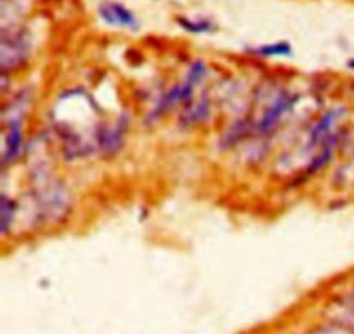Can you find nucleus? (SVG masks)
Returning a JSON list of instances; mask_svg holds the SVG:
<instances>
[{"instance_id": "obj_1", "label": "nucleus", "mask_w": 354, "mask_h": 334, "mask_svg": "<svg viewBox=\"0 0 354 334\" xmlns=\"http://www.w3.org/2000/svg\"><path fill=\"white\" fill-rule=\"evenodd\" d=\"M32 194L39 218L42 222H57L70 213L71 196L67 187L56 180L47 170L39 168L32 175Z\"/></svg>"}, {"instance_id": "obj_2", "label": "nucleus", "mask_w": 354, "mask_h": 334, "mask_svg": "<svg viewBox=\"0 0 354 334\" xmlns=\"http://www.w3.org/2000/svg\"><path fill=\"white\" fill-rule=\"evenodd\" d=\"M207 75V68L202 61H196L192 66L187 71L185 78L180 84L169 87L165 94L159 97L158 104H156L152 115L154 117H163L165 113H169L176 106H187L194 99V92L197 90L200 84H202L204 77Z\"/></svg>"}, {"instance_id": "obj_3", "label": "nucleus", "mask_w": 354, "mask_h": 334, "mask_svg": "<svg viewBox=\"0 0 354 334\" xmlns=\"http://www.w3.org/2000/svg\"><path fill=\"white\" fill-rule=\"evenodd\" d=\"M23 120H25V115L2 113V132H4L2 165L4 168L18 161L23 155V148H25Z\"/></svg>"}, {"instance_id": "obj_4", "label": "nucleus", "mask_w": 354, "mask_h": 334, "mask_svg": "<svg viewBox=\"0 0 354 334\" xmlns=\"http://www.w3.org/2000/svg\"><path fill=\"white\" fill-rule=\"evenodd\" d=\"M295 101H298V97L294 94H289L285 90L278 92L273 101L264 108L263 115L256 121H253V130L261 137L271 134L278 127V124L284 120L285 115L294 108Z\"/></svg>"}, {"instance_id": "obj_5", "label": "nucleus", "mask_w": 354, "mask_h": 334, "mask_svg": "<svg viewBox=\"0 0 354 334\" xmlns=\"http://www.w3.org/2000/svg\"><path fill=\"white\" fill-rule=\"evenodd\" d=\"M128 127H130V118L125 113H121L112 125L102 124L101 132H98V151L104 156L118 155L125 144Z\"/></svg>"}, {"instance_id": "obj_6", "label": "nucleus", "mask_w": 354, "mask_h": 334, "mask_svg": "<svg viewBox=\"0 0 354 334\" xmlns=\"http://www.w3.org/2000/svg\"><path fill=\"white\" fill-rule=\"evenodd\" d=\"M28 54L30 46L25 35H12L11 39L4 35V39H2V70H4V75L11 68L25 64V61L28 59Z\"/></svg>"}, {"instance_id": "obj_7", "label": "nucleus", "mask_w": 354, "mask_h": 334, "mask_svg": "<svg viewBox=\"0 0 354 334\" xmlns=\"http://www.w3.org/2000/svg\"><path fill=\"white\" fill-rule=\"evenodd\" d=\"M98 16L102 18V21L111 26H121V28L130 30L138 28V21L134 12L118 2H109V0L102 2L98 6Z\"/></svg>"}, {"instance_id": "obj_8", "label": "nucleus", "mask_w": 354, "mask_h": 334, "mask_svg": "<svg viewBox=\"0 0 354 334\" xmlns=\"http://www.w3.org/2000/svg\"><path fill=\"white\" fill-rule=\"evenodd\" d=\"M209 102H207L206 97L199 99L194 106H189L183 111V120L187 121L189 125H197V124H204V121L209 118Z\"/></svg>"}, {"instance_id": "obj_9", "label": "nucleus", "mask_w": 354, "mask_h": 334, "mask_svg": "<svg viewBox=\"0 0 354 334\" xmlns=\"http://www.w3.org/2000/svg\"><path fill=\"white\" fill-rule=\"evenodd\" d=\"M253 52L261 57H291L292 47L289 42H277V43H268V46L258 47V49H254Z\"/></svg>"}, {"instance_id": "obj_10", "label": "nucleus", "mask_w": 354, "mask_h": 334, "mask_svg": "<svg viewBox=\"0 0 354 334\" xmlns=\"http://www.w3.org/2000/svg\"><path fill=\"white\" fill-rule=\"evenodd\" d=\"M16 208H18V203L9 199L4 194V197H2V233H4V236H8L9 227H11V224L14 222Z\"/></svg>"}, {"instance_id": "obj_11", "label": "nucleus", "mask_w": 354, "mask_h": 334, "mask_svg": "<svg viewBox=\"0 0 354 334\" xmlns=\"http://www.w3.org/2000/svg\"><path fill=\"white\" fill-rule=\"evenodd\" d=\"M178 25L183 26L187 32L190 33H209L214 30V25L207 19H200V21H189L185 18H178Z\"/></svg>"}, {"instance_id": "obj_12", "label": "nucleus", "mask_w": 354, "mask_h": 334, "mask_svg": "<svg viewBox=\"0 0 354 334\" xmlns=\"http://www.w3.org/2000/svg\"><path fill=\"white\" fill-rule=\"evenodd\" d=\"M347 68H349L351 71H354V57H351V59L347 61Z\"/></svg>"}]
</instances>
